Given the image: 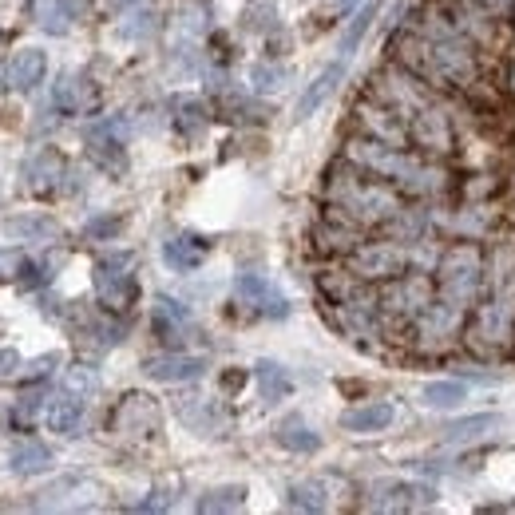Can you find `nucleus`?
Listing matches in <instances>:
<instances>
[{
	"mask_svg": "<svg viewBox=\"0 0 515 515\" xmlns=\"http://www.w3.org/2000/svg\"><path fill=\"white\" fill-rule=\"evenodd\" d=\"M325 199L329 214L353 222V226H389L401 214V199L393 191V183L377 179L373 171L357 167L353 159H341L329 175H325Z\"/></svg>",
	"mask_w": 515,
	"mask_h": 515,
	"instance_id": "obj_1",
	"label": "nucleus"
},
{
	"mask_svg": "<svg viewBox=\"0 0 515 515\" xmlns=\"http://www.w3.org/2000/svg\"><path fill=\"white\" fill-rule=\"evenodd\" d=\"M135 266H139V258H135L131 250H115V254H107V258H100V262L92 266L96 298H100V306L107 309V313H115V317H123L127 309L139 302Z\"/></svg>",
	"mask_w": 515,
	"mask_h": 515,
	"instance_id": "obj_2",
	"label": "nucleus"
},
{
	"mask_svg": "<svg viewBox=\"0 0 515 515\" xmlns=\"http://www.w3.org/2000/svg\"><path fill=\"white\" fill-rule=\"evenodd\" d=\"M127 139H131V123L123 115H96L84 123V147L96 159V167L123 175L127 171Z\"/></svg>",
	"mask_w": 515,
	"mask_h": 515,
	"instance_id": "obj_3",
	"label": "nucleus"
},
{
	"mask_svg": "<svg viewBox=\"0 0 515 515\" xmlns=\"http://www.w3.org/2000/svg\"><path fill=\"white\" fill-rule=\"evenodd\" d=\"M163 428V409L151 393H127L111 412V432L123 440H151Z\"/></svg>",
	"mask_w": 515,
	"mask_h": 515,
	"instance_id": "obj_4",
	"label": "nucleus"
},
{
	"mask_svg": "<svg viewBox=\"0 0 515 515\" xmlns=\"http://www.w3.org/2000/svg\"><path fill=\"white\" fill-rule=\"evenodd\" d=\"M432 504H436V488L416 480H373L365 488V508L373 512H416Z\"/></svg>",
	"mask_w": 515,
	"mask_h": 515,
	"instance_id": "obj_5",
	"label": "nucleus"
},
{
	"mask_svg": "<svg viewBox=\"0 0 515 515\" xmlns=\"http://www.w3.org/2000/svg\"><path fill=\"white\" fill-rule=\"evenodd\" d=\"M349 266L365 278V282H393L409 270V254L397 242H361L349 254Z\"/></svg>",
	"mask_w": 515,
	"mask_h": 515,
	"instance_id": "obj_6",
	"label": "nucleus"
},
{
	"mask_svg": "<svg viewBox=\"0 0 515 515\" xmlns=\"http://www.w3.org/2000/svg\"><path fill=\"white\" fill-rule=\"evenodd\" d=\"M234 298L250 309V313H258V317H270V321L290 317L286 294H282L266 274H238V278H234Z\"/></svg>",
	"mask_w": 515,
	"mask_h": 515,
	"instance_id": "obj_7",
	"label": "nucleus"
},
{
	"mask_svg": "<svg viewBox=\"0 0 515 515\" xmlns=\"http://www.w3.org/2000/svg\"><path fill=\"white\" fill-rule=\"evenodd\" d=\"M44 76H48V56L40 48H20L0 64V92L28 96L44 84Z\"/></svg>",
	"mask_w": 515,
	"mask_h": 515,
	"instance_id": "obj_8",
	"label": "nucleus"
},
{
	"mask_svg": "<svg viewBox=\"0 0 515 515\" xmlns=\"http://www.w3.org/2000/svg\"><path fill=\"white\" fill-rule=\"evenodd\" d=\"M68 175V159L56 151V147H36L28 159H24V183L32 195H52L64 187Z\"/></svg>",
	"mask_w": 515,
	"mask_h": 515,
	"instance_id": "obj_9",
	"label": "nucleus"
},
{
	"mask_svg": "<svg viewBox=\"0 0 515 515\" xmlns=\"http://www.w3.org/2000/svg\"><path fill=\"white\" fill-rule=\"evenodd\" d=\"M143 373L151 381H163V385H187V381H199L206 373V357L183 353V349H167V353L147 357L143 361Z\"/></svg>",
	"mask_w": 515,
	"mask_h": 515,
	"instance_id": "obj_10",
	"label": "nucleus"
},
{
	"mask_svg": "<svg viewBox=\"0 0 515 515\" xmlns=\"http://www.w3.org/2000/svg\"><path fill=\"white\" fill-rule=\"evenodd\" d=\"M52 107L60 115H92L100 107V92L84 72H64L52 84Z\"/></svg>",
	"mask_w": 515,
	"mask_h": 515,
	"instance_id": "obj_11",
	"label": "nucleus"
},
{
	"mask_svg": "<svg viewBox=\"0 0 515 515\" xmlns=\"http://www.w3.org/2000/svg\"><path fill=\"white\" fill-rule=\"evenodd\" d=\"M151 333H155L167 349H179V341H183L187 333H195V317H191V309L183 306V302L159 294L155 306H151Z\"/></svg>",
	"mask_w": 515,
	"mask_h": 515,
	"instance_id": "obj_12",
	"label": "nucleus"
},
{
	"mask_svg": "<svg viewBox=\"0 0 515 515\" xmlns=\"http://www.w3.org/2000/svg\"><path fill=\"white\" fill-rule=\"evenodd\" d=\"M175 412L195 436H226V428H230V412L214 397H183Z\"/></svg>",
	"mask_w": 515,
	"mask_h": 515,
	"instance_id": "obj_13",
	"label": "nucleus"
},
{
	"mask_svg": "<svg viewBox=\"0 0 515 515\" xmlns=\"http://www.w3.org/2000/svg\"><path fill=\"white\" fill-rule=\"evenodd\" d=\"M28 20L48 36H68L84 20V0H32Z\"/></svg>",
	"mask_w": 515,
	"mask_h": 515,
	"instance_id": "obj_14",
	"label": "nucleus"
},
{
	"mask_svg": "<svg viewBox=\"0 0 515 515\" xmlns=\"http://www.w3.org/2000/svg\"><path fill=\"white\" fill-rule=\"evenodd\" d=\"M206 258H210V238H203V234L183 230V234H171V238L163 242V262H167L175 274L199 270Z\"/></svg>",
	"mask_w": 515,
	"mask_h": 515,
	"instance_id": "obj_15",
	"label": "nucleus"
},
{
	"mask_svg": "<svg viewBox=\"0 0 515 515\" xmlns=\"http://www.w3.org/2000/svg\"><path fill=\"white\" fill-rule=\"evenodd\" d=\"M84 416H88V397L64 389V393H56V397L48 401L44 424H48L52 432H60V436H76V432L84 428Z\"/></svg>",
	"mask_w": 515,
	"mask_h": 515,
	"instance_id": "obj_16",
	"label": "nucleus"
},
{
	"mask_svg": "<svg viewBox=\"0 0 515 515\" xmlns=\"http://www.w3.org/2000/svg\"><path fill=\"white\" fill-rule=\"evenodd\" d=\"M345 72H349V64H345V56L341 60H333V64H325L313 80L306 84V92H302V100H298V111H294V119L302 123V119H309L321 103L329 100L337 88H341V80H345Z\"/></svg>",
	"mask_w": 515,
	"mask_h": 515,
	"instance_id": "obj_17",
	"label": "nucleus"
},
{
	"mask_svg": "<svg viewBox=\"0 0 515 515\" xmlns=\"http://www.w3.org/2000/svg\"><path fill=\"white\" fill-rule=\"evenodd\" d=\"M397 409L389 401H365V405H353V409L341 412V428L353 432V436H373V432H385L393 428Z\"/></svg>",
	"mask_w": 515,
	"mask_h": 515,
	"instance_id": "obj_18",
	"label": "nucleus"
},
{
	"mask_svg": "<svg viewBox=\"0 0 515 515\" xmlns=\"http://www.w3.org/2000/svg\"><path fill=\"white\" fill-rule=\"evenodd\" d=\"M4 234H8V238H20V242H60V238H64V226H60L52 214L36 210V214H16V218H8V222H4Z\"/></svg>",
	"mask_w": 515,
	"mask_h": 515,
	"instance_id": "obj_19",
	"label": "nucleus"
},
{
	"mask_svg": "<svg viewBox=\"0 0 515 515\" xmlns=\"http://www.w3.org/2000/svg\"><path fill=\"white\" fill-rule=\"evenodd\" d=\"M171 123L183 139H203L210 127V103L203 96H175L171 100Z\"/></svg>",
	"mask_w": 515,
	"mask_h": 515,
	"instance_id": "obj_20",
	"label": "nucleus"
},
{
	"mask_svg": "<svg viewBox=\"0 0 515 515\" xmlns=\"http://www.w3.org/2000/svg\"><path fill=\"white\" fill-rule=\"evenodd\" d=\"M56 464V456H52V448L48 444H40V440H20V444H12V452H8V468H12V476H44L48 468Z\"/></svg>",
	"mask_w": 515,
	"mask_h": 515,
	"instance_id": "obj_21",
	"label": "nucleus"
},
{
	"mask_svg": "<svg viewBox=\"0 0 515 515\" xmlns=\"http://www.w3.org/2000/svg\"><path fill=\"white\" fill-rule=\"evenodd\" d=\"M274 440H278L286 452H294V456H313V452H321V432H313V424H309L306 416H286V420L274 428Z\"/></svg>",
	"mask_w": 515,
	"mask_h": 515,
	"instance_id": "obj_22",
	"label": "nucleus"
},
{
	"mask_svg": "<svg viewBox=\"0 0 515 515\" xmlns=\"http://www.w3.org/2000/svg\"><path fill=\"white\" fill-rule=\"evenodd\" d=\"M254 381H258V393H262V405H278V401H286V397L294 393L290 369L278 365V361H270V357H262V361L254 365Z\"/></svg>",
	"mask_w": 515,
	"mask_h": 515,
	"instance_id": "obj_23",
	"label": "nucleus"
},
{
	"mask_svg": "<svg viewBox=\"0 0 515 515\" xmlns=\"http://www.w3.org/2000/svg\"><path fill=\"white\" fill-rule=\"evenodd\" d=\"M377 12H381V0H361V8L353 12V20L345 24V32H341V40H337V52H341L345 60H349V56L361 48V40L369 36V28H373Z\"/></svg>",
	"mask_w": 515,
	"mask_h": 515,
	"instance_id": "obj_24",
	"label": "nucleus"
},
{
	"mask_svg": "<svg viewBox=\"0 0 515 515\" xmlns=\"http://www.w3.org/2000/svg\"><path fill=\"white\" fill-rule=\"evenodd\" d=\"M246 484H218V488H206L203 496L195 500V512H242L246 508Z\"/></svg>",
	"mask_w": 515,
	"mask_h": 515,
	"instance_id": "obj_25",
	"label": "nucleus"
},
{
	"mask_svg": "<svg viewBox=\"0 0 515 515\" xmlns=\"http://www.w3.org/2000/svg\"><path fill=\"white\" fill-rule=\"evenodd\" d=\"M468 401V385L464 381H428L420 389V405L436 412H452Z\"/></svg>",
	"mask_w": 515,
	"mask_h": 515,
	"instance_id": "obj_26",
	"label": "nucleus"
},
{
	"mask_svg": "<svg viewBox=\"0 0 515 515\" xmlns=\"http://www.w3.org/2000/svg\"><path fill=\"white\" fill-rule=\"evenodd\" d=\"M496 428H500V412H472V416H464V420H452V424L444 428V440L468 444V440H480V436H488V432H496Z\"/></svg>",
	"mask_w": 515,
	"mask_h": 515,
	"instance_id": "obj_27",
	"label": "nucleus"
},
{
	"mask_svg": "<svg viewBox=\"0 0 515 515\" xmlns=\"http://www.w3.org/2000/svg\"><path fill=\"white\" fill-rule=\"evenodd\" d=\"M286 504L294 512H329V488L321 480H298V484H290Z\"/></svg>",
	"mask_w": 515,
	"mask_h": 515,
	"instance_id": "obj_28",
	"label": "nucleus"
},
{
	"mask_svg": "<svg viewBox=\"0 0 515 515\" xmlns=\"http://www.w3.org/2000/svg\"><path fill=\"white\" fill-rule=\"evenodd\" d=\"M242 28L258 32V36H274L278 32V0H246Z\"/></svg>",
	"mask_w": 515,
	"mask_h": 515,
	"instance_id": "obj_29",
	"label": "nucleus"
},
{
	"mask_svg": "<svg viewBox=\"0 0 515 515\" xmlns=\"http://www.w3.org/2000/svg\"><path fill=\"white\" fill-rule=\"evenodd\" d=\"M286 80H290V72H286L282 64H254V68H250L254 92H278Z\"/></svg>",
	"mask_w": 515,
	"mask_h": 515,
	"instance_id": "obj_30",
	"label": "nucleus"
},
{
	"mask_svg": "<svg viewBox=\"0 0 515 515\" xmlns=\"http://www.w3.org/2000/svg\"><path fill=\"white\" fill-rule=\"evenodd\" d=\"M175 508V492L171 488H151L131 512H171Z\"/></svg>",
	"mask_w": 515,
	"mask_h": 515,
	"instance_id": "obj_31",
	"label": "nucleus"
},
{
	"mask_svg": "<svg viewBox=\"0 0 515 515\" xmlns=\"http://www.w3.org/2000/svg\"><path fill=\"white\" fill-rule=\"evenodd\" d=\"M119 230H123V218H115V214H100V218H92V222L84 226L88 238H115Z\"/></svg>",
	"mask_w": 515,
	"mask_h": 515,
	"instance_id": "obj_32",
	"label": "nucleus"
},
{
	"mask_svg": "<svg viewBox=\"0 0 515 515\" xmlns=\"http://www.w3.org/2000/svg\"><path fill=\"white\" fill-rule=\"evenodd\" d=\"M64 389H72V393H96V373H88V369H72L68 373V381H64Z\"/></svg>",
	"mask_w": 515,
	"mask_h": 515,
	"instance_id": "obj_33",
	"label": "nucleus"
},
{
	"mask_svg": "<svg viewBox=\"0 0 515 515\" xmlns=\"http://www.w3.org/2000/svg\"><path fill=\"white\" fill-rule=\"evenodd\" d=\"M20 266H24V254L20 250H0V282L20 278Z\"/></svg>",
	"mask_w": 515,
	"mask_h": 515,
	"instance_id": "obj_34",
	"label": "nucleus"
},
{
	"mask_svg": "<svg viewBox=\"0 0 515 515\" xmlns=\"http://www.w3.org/2000/svg\"><path fill=\"white\" fill-rule=\"evenodd\" d=\"M56 365H60V353H48V357H40V361H32V365H28L24 381H44V377H48Z\"/></svg>",
	"mask_w": 515,
	"mask_h": 515,
	"instance_id": "obj_35",
	"label": "nucleus"
},
{
	"mask_svg": "<svg viewBox=\"0 0 515 515\" xmlns=\"http://www.w3.org/2000/svg\"><path fill=\"white\" fill-rule=\"evenodd\" d=\"M20 373V353L16 349H0V381Z\"/></svg>",
	"mask_w": 515,
	"mask_h": 515,
	"instance_id": "obj_36",
	"label": "nucleus"
},
{
	"mask_svg": "<svg viewBox=\"0 0 515 515\" xmlns=\"http://www.w3.org/2000/svg\"><path fill=\"white\" fill-rule=\"evenodd\" d=\"M480 4H484V8H488V12H504V8H508V4H512V0H480Z\"/></svg>",
	"mask_w": 515,
	"mask_h": 515,
	"instance_id": "obj_37",
	"label": "nucleus"
},
{
	"mask_svg": "<svg viewBox=\"0 0 515 515\" xmlns=\"http://www.w3.org/2000/svg\"><path fill=\"white\" fill-rule=\"evenodd\" d=\"M353 4H357V0H333V8H337V12H345V8H353Z\"/></svg>",
	"mask_w": 515,
	"mask_h": 515,
	"instance_id": "obj_38",
	"label": "nucleus"
},
{
	"mask_svg": "<svg viewBox=\"0 0 515 515\" xmlns=\"http://www.w3.org/2000/svg\"><path fill=\"white\" fill-rule=\"evenodd\" d=\"M107 4H111V8H131L135 0H107Z\"/></svg>",
	"mask_w": 515,
	"mask_h": 515,
	"instance_id": "obj_39",
	"label": "nucleus"
},
{
	"mask_svg": "<svg viewBox=\"0 0 515 515\" xmlns=\"http://www.w3.org/2000/svg\"><path fill=\"white\" fill-rule=\"evenodd\" d=\"M0 40H4V32H0Z\"/></svg>",
	"mask_w": 515,
	"mask_h": 515,
	"instance_id": "obj_40",
	"label": "nucleus"
}]
</instances>
